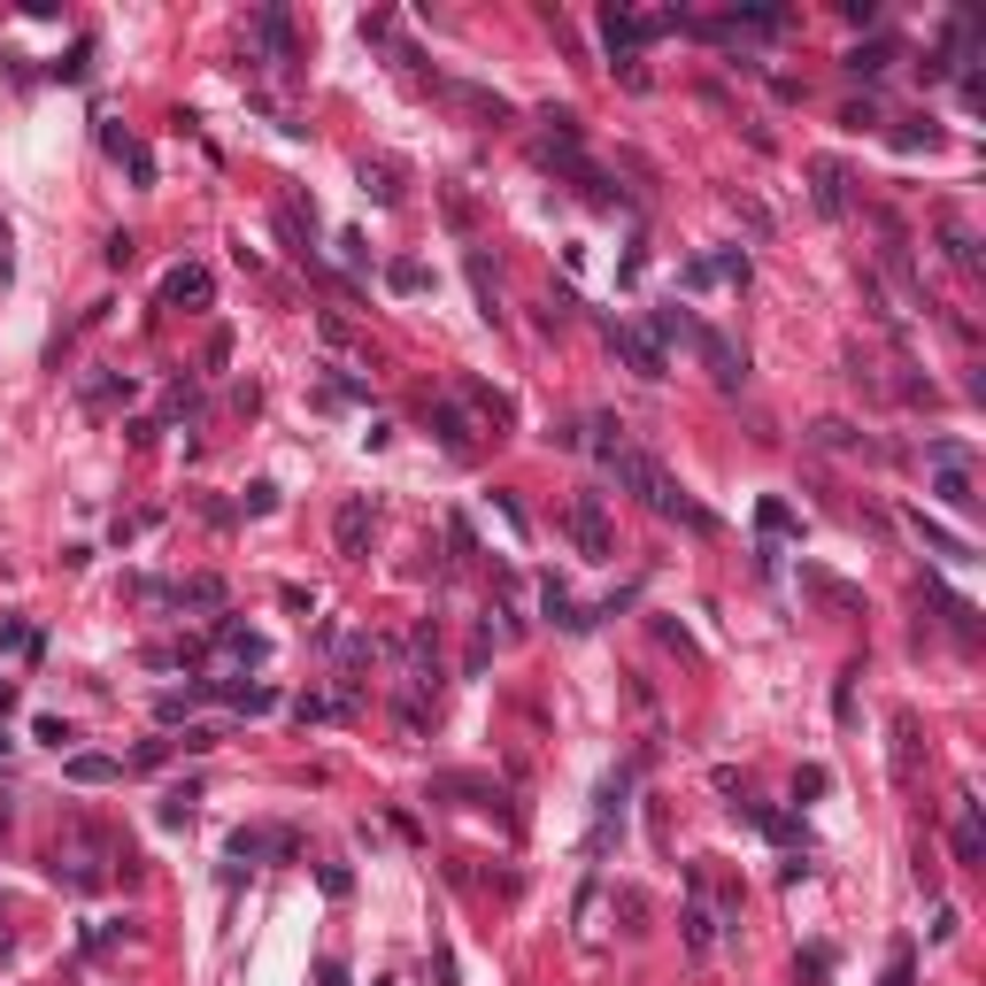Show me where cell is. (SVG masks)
Returning a JSON list of instances; mask_svg holds the SVG:
<instances>
[{"label": "cell", "mask_w": 986, "mask_h": 986, "mask_svg": "<svg viewBox=\"0 0 986 986\" xmlns=\"http://www.w3.org/2000/svg\"><path fill=\"white\" fill-rule=\"evenodd\" d=\"M216 648H224L232 663H262V656H271V648H262V633H247L239 616H216Z\"/></svg>", "instance_id": "16"}, {"label": "cell", "mask_w": 986, "mask_h": 986, "mask_svg": "<svg viewBox=\"0 0 986 986\" xmlns=\"http://www.w3.org/2000/svg\"><path fill=\"white\" fill-rule=\"evenodd\" d=\"M894 54H902L894 39H871V47H848V70H856V77H886V62H894Z\"/></svg>", "instance_id": "23"}, {"label": "cell", "mask_w": 986, "mask_h": 986, "mask_svg": "<svg viewBox=\"0 0 986 986\" xmlns=\"http://www.w3.org/2000/svg\"><path fill=\"white\" fill-rule=\"evenodd\" d=\"M925 601H933V609L948 616V633H956V640H978V609H971L963 594H948L940 578H925Z\"/></svg>", "instance_id": "14"}, {"label": "cell", "mask_w": 986, "mask_h": 986, "mask_svg": "<svg viewBox=\"0 0 986 986\" xmlns=\"http://www.w3.org/2000/svg\"><path fill=\"white\" fill-rule=\"evenodd\" d=\"M316 878H324V894H332V902H347V894H354V871H347V863H324Z\"/></svg>", "instance_id": "34"}, {"label": "cell", "mask_w": 986, "mask_h": 986, "mask_svg": "<svg viewBox=\"0 0 986 986\" xmlns=\"http://www.w3.org/2000/svg\"><path fill=\"white\" fill-rule=\"evenodd\" d=\"M162 301H209V271L201 262H177V271L162 278Z\"/></svg>", "instance_id": "20"}, {"label": "cell", "mask_w": 986, "mask_h": 986, "mask_svg": "<svg viewBox=\"0 0 986 986\" xmlns=\"http://www.w3.org/2000/svg\"><path fill=\"white\" fill-rule=\"evenodd\" d=\"M986 856V825H978V801L963 794V810H956V863H978Z\"/></svg>", "instance_id": "17"}, {"label": "cell", "mask_w": 986, "mask_h": 986, "mask_svg": "<svg viewBox=\"0 0 986 986\" xmlns=\"http://www.w3.org/2000/svg\"><path fill=\"white\" fill-rule=\"evenodd\" d=\"M471 286H478V316L494 324V316H501V294H494V271H486V254H471Z\"/></svg>", "instance_id": "29"}, {"label": "cell", "mask_w": 986, "mask_h": 986, "mask_svg": "<svg viewBox=\"0 0 986 986\" xmlns=\"http://www.w3.org/2000/svg\"><path fill=\"white\" fill-rule=\"evenodd\" d=\"M432 424H439V439L455 447V455H471V416H463L455 401H432Z\"/></svg>", "instance_id": "22"}, {"label": "cell", "mask_w": 986, "mask_h": 986, "mask_svg": "<svg viewBox=\"0 0 986 986\" xmlns=\"http://www.w3.org/2000/svg\"><path fill=\"white\" fill-rule=\"evenodd\" d=\"M894 147H902V154L925 147V154H933V147H940V124H902V132H894Z\"/></svg>", "instance_id": "33"}, {"label": "cell", "mask_w": 986, "mask_h": 986, "mask_svg": "<svg viewBox=\"0 0 986 986\" xmlns=\"http://www.w3.org/2000/svg\"><path fill=\"white\" fill-rule=\"evenodd\" d=\"M294 848H301V833L278 825V833H232L224 856H232V871H247V863H262V856H294Z\"/></svg>", "instance_id": "8"}, {"label": "cell", "mask_w": 986, "mask_h": 986, "mask_svg": "<svg viewBox=\"0 0 986 986\" xmlns=\"http://www.w3.org/2000/svg\"><path fill=\"white\" fill-rule=\"evenodd\" d=\"M601 471H609L624 494H640L656 516H678V524H694V532H716V516H709L701 501H686V494H678V478H671L656 455H640V447H616V455H609Z\"/></svg>", "instance_id": "1"}, {"label": "cell", "mask_w": 986, "mask_h": 986, "mask_svg": "<svg viewBox=\"0 0 986 986\" xmlns=\"http://www.w3.org/2000/svg\"><path fill=\"white\" fill-rule=\"evenodd\" d=\"M624 794H633V771H609V778H601V810H594V856H601L609 833L624 825Z\"/></svg>", "instance_id": "11"}, {"label": "cell", "mask_w": 986, "mask_h": 986, "mask_svg": "<svg viewBox=\"0 0 986 986\" xmlns=\"http://www.w3.org/2000/svg\"><path fill=\"white\" fill-rule=\"evenodd\" d=\"M116 771H124L116 756H70V778H77V786H109Z\"/></svg>", "instance_id": "26"}, {"label": "cell", "mask_w": 986, "mask_h": 986, "mask_svg": "<svg viewBox=\"0 0 986 986\" xmlns=\"http://www.w3.org/2000/svg\"><path fill=\"white\" fill-rule=\"evenodd\" d=\"M363 194H371V201H401V186H394V162H363Z\"/></svg>", "instance_id": "31"}, {"label": "cell", "mask_w": 986, "mask_h": 986, "mask_svg": "<svg viewBox=\"0 0 986 986\" xmlns=\"http://www.w3.org/2000/svg\"><path fill=\"white\" fill-rule=\"evenodd\" d=\"M132 401V378H85V409H116Z\"/></svg>", "instance_id": "28"}, {"label": "cell", "mask_w": 986, "mask_h": 986, "mask_svg": "<svg viewBox=\"0 0 986 986\" xmlns=\"http://www.w3.org/2000/svg\"><path fill=\"white\" fill-rule=\"evenodd\" d=\"M170 601H177V609H224V578H186Z\"/></svg>", "instance_id": "24"}, {"label": "cell", "mask_w": 986, "mask_h": 986, "mask_svg": "<svg viewBox=\"0 0 986 986\" xmlns=\"http://www.w3.org/2000/svg\"><path fill=\"white\" fill-rule=\"evenodd\" d=\"M733 810L756 825V833H771V840H786V848H810V825L801 817H786V810H771V801H733Z\"/></svg>", "instance_id": "10"}, {"label": "cell", "mask_w": 986, "mask_h": 986, "mask_svg": "<svg viewBox=\"0 0 986 986\" xmlns=\"http://www.w3.org/2000/svg\"><path fill=\"white\" fill-rule=\"evenodd\" d=\"M540 609H548V624H563V633H594V609H578L563 578H548V586H540Z\"/></svg>", "instance_id": "13"}, {"label": "cell", "mask_w": 986, "mask_h": 986, "mask_svg": "<svg viewBox=\"0 0 986 986\" xmlns=\"http://www.w3.org/2000/svg\"><path fill=\"white\" fill-rule=\"evenodd\" d=\"M447 101H455V109H471V116H486V124H509V101H501V93H486V85H447Z\"/></svg>", "instance_id": "18"}, {"label": "cell", "mask_w": 986, "mask_h": 986, "mask_svg": "<svg viewBox=\"0 0 986 986\" xmlns=\"http://www.w3.org/2000/svg\"><path fill=\"white\" fill-rule=\"evenodd\" d=\"M694 347H701V363H709V378L725 386V394H740L748 386V354L725 339V332H709V324H694Z\"/></svg>", "instance_id": "4"}, {"label": "cell", "mask_w": 986, "mask_h": 986, "mask_svg": "<svg viewBox=\"0 0 986 986\" xmlns=\"http://www.w3.org/2000/svg\"><path fill=\"white\" fill-rule=\"evenodd\" d=\"M678 24V9L671 16H633V9H601V47H609V62H640V47L656 39V32H671Z\"/></svg>", "instance_id": "2"}, {"label": "cell", "mask_w": 986, "mask_h": 986, "mask_svg": "<svg viewBox=\"0 0 986 986\" xmlns=\"http://www.w3.org/2000/svg\"><path fill=\"white\" fill-rule=\"evenodd\" d=\"M648 339H656V347H671V339H694V309H678V301L648 309Z\"/></svg>", "instance_id": "19"}, {"label": "cell", "mask_w": 986, "mask_h": 986, "mask_svg": "<svg viewBox=\"0 0 986 986\" xmlns=\"http://www.w3.org/2000/svg\"><path fill=\"white\" fill-rule=\"evenodd\" d=\"M817 439H825V447H856V424H840V416H825V424H817Z\"/></svg>", "instance_id": "35"}, {"label": "cell", "mask_w": 986, "mask_h": 986, "mask_svg": "<svg viewBox=\"0 0 986 986\" xmlns=\"http://www.w3.org/2000/svg\"><path fill=\"white\" fill-rule=\"evenodd\" d=\"M386 286H394V294H424V286H432V271H424V262H394V271H386Z\"/></svg>", "instance_id": "32"}, {"label": "cell", "mask_w": 986, "mask_h": 986, "mask_svg": "<svg viewBox=\"0 0 986 986\" xmlns=\"http://www.w3.org/2000/svg\"><path fill=\"white\" fill-rule=\"evenodd\" d=\"M324 986H347V971H339V963H324Z\"/></svg>", "instance_id": "36"}, {"label": "cell", "mask_w": 986, "mask_h": 986, "mask_svg": "<svg viewBox=\"0 0 986 986\" xmlns=\"http://www.w3.org/2000/svg\"><path fill=\"white\" fill-rule=\"evenodd\" d=\"M332 540H339V556H363V540H371V501H339Z\"/></svg>", "instance_id": "15"}, {"label": "cell", "mask_w": 986, "mask_h": 986, "mask_svg": "<svg viewBox=\"0 0 986 986\" xmlns=\"http://www.w3.org/2000/svg\"><path fill=\"white\" fill-rule=\"evenodd\" d=\"M247 32H254V54L271 62V70H286V62H294V24H286V9H254V24H247Z\"/></svg>", "instance_id": "7"}, {"label": "cell", "mask_w": 986, "mask_h": 986, "mask_svg": "<svg viewBox=\"0 0 986 986\" xmlns=\"http://www.w3.org/2000/svg\"><path fill=\"white\" fill-rule=\"evenodd\" d=\"M910 978H918V948H910V940H894V956H886V978H878V986H910Z\"/></svg>", "instance_id": "30"}, {"label": "cell", "mask_w": 986, "mask_h": 986, "mask_svg": "<svg viewBox=\"0 0 986 986\" xmlns=\"http://www.w3.org/2000/svg\"><path fill=\"white\" fill-rule=\"evenodd\" d=\"M601 332H609V347H616V354H624V363H633L640 378H663V371H671V363H663V347H656L640 324H616V316H601Z\"/></svg>", "instance_id": "6"}, {"label": "cell", "mask_w": 986, "mask_h": 986, "mask_svg": "<svg viewBox=\"0 0 986 986\" xmlns=\"http://www.w3.org/2000/svg\"><path fill=\"white\" fill-rule=\"evenodd\" d=\"M910 524H918V540H925V548H933V556H940V563H971V548H963V540H956V532H940V524H933V516H925V509H918V516H910Z\"/></svg>", "instance_id": "21"}, {"label": "cell", "mask_w": 986, "mask_h": 986, "mask_svg": "<svg viewBox=\"0 0 986 986\" xmlns=\"http://www.w3.org/2000/svg\"><path fill=\"white\" fill-rule=\"evenodd\" d=\"M940 247H948V262H956V271H978V239H971L963 224H940Z\"/></svg>", "instance_id": "27"}, {"label": "cell", "mask_w": 986, "mask_h": 986, "mask_svg": "<svg viewBox=\"0 0 986 986\" xmlns=\"http://www.w3.org/2000/svg\"><path fill=\"white\" fill-rule=\"evenodd\" d=\"M716 278H725V286H748V254L725 247V254H694V262H686V286H694V294L716 286Z\"/></svg>", "instance_id": "9"}, {"label": "cell", "mask_w": 986, "mask_h": 986, "mask_svg": "<svg viewBox=\"0 0 986 986\" xmlns=\"http://www.w3.org/2000/svg\"><path fill=\"white\" fill-rule=\"evenodd\" d=\"M563 532L578 540V556H586V563H609V516H601V494H578V501H571V516H563Z\"/></svg>", "instance_id": "5"}, {"label": "cell", "mask_w": 986, "mask_h": 986, "mask_svg": "<svg viewBox=\"0 0 986 986\" xmlns=\"http://www.w3.org/2000/svg\"><path fill=\"white\" fill-rule=\"evenodd\" d=\"M716 933H725V925H716V910H709V871L694 863L686 871V956H709Z\"/></svg>", "instance_id": "3"}, {"label": "cell", "mask_w": 986, "mask_h": 986, "mask_svg": "<svg viewBox=\"0 0 986 986\" xmlns=\"http://www.w3.org/2000/svg\"><path fill=\"white\" fill-rule=\"evenodd\" d=\"M933 494H940L948 509H963V516L978 509V494H971V471H940V478H933Z\"/></svg>", "instance_id": "25"}, {"label": "cell", "mask_w": 986, "mask_h": 986, "mask_svg": "<svg viewBox=\"0 0 986 986\" xmlns=\"http://www.w3.org/2000/svg\"><path fill=\"white\" fill-rule=\"evenodd\" d=\"M810 194H817V209L825 216H848V162H810Z\"/></svg>", "instance_id": "12"}]
</instances>
